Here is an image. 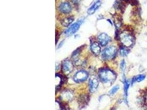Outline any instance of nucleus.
<instances>
[{
	"mask_svg": "<svg viewBox=\"0 0 147 110\" xmlns=\"http://www.w3.org/2000/svg\"><path fill=\"white\" fill-rule=\"evenodd\" d=\"M146 78V75L145 74H139L134 77H133L132 80L131 81V84L133 85L135 83H140L144 81Z\"/></svg>",
	"mask_w": 147,
	"mask_h": 110,
	"instance_id": "nucleus-14",
	"label": "nucleus"
},
{
	"mask_svg": "<svg viewBox=\"0 0 147 110\" xmlns=\"http://www.w3.org/2000/svg\"><path fill=\"white\" fill-rule=\"evenodd\" d=\"M90 50L94 55L98 56L101 52V46L99 43L96 41L92 42L90 44Z\"/></svg>",
	"mask_w": 147,
	"mask_h": 110,
	"instance_id": "nucleus-10",
	"label": "nucleus"
},
{
	"mask_svg": "<svg viewBox=\"0 0 147 110\" xmlns=\"http://www.w3.org/2000/svg\"><path fill=\"white\" fill-rule=\"evenodd\" d=\"M98 43L101 46H106L108 44L110 43L111 41L110 37H109L107 34L103 33L100 34L98 37Z\"/></svg>",
	"mask_w": 147,
	"mask_h": 110,
	"instance_id": "nucleus-8",
	"label": "nucleus"
},
{
	"mask_svg": "<svg viewBox=\"0 0 147 110\" xmlns=\"http://www.w3.org/2000/svg\"><path fill=\"white\" fill-rule=\"evenodd\" d=\"M74 17H67L66 18L62 19V21L61 22V24L64 27H68L70 25H71V24L72 23V22H74Z\"/></svg>",
	"mask_w": 147,
	"mask_h": 110,
	"instance_id": "nucleus-15",
	"label": "nucleus"
},
{
	"mask_svg": "<svg viewBox=\"0 0 147 110\" xmlns=\"http://www.w3.org/2000/svg\"><path fill=\"white\" fill-rule=\"evenodd\" d=\"M101 1L100 0H98L92 6H91L89 8L88 10V14L89 15H92L94 14L96 12V11L97 9H99V8L100 7V5H101Z\"/></svg>",
	"mask_w": 147,
	"mask_h": 110,
	"instance_id": "nucleus-13",
	"label": "nucleus"
},
{
	"mask_svg": "<svg viewBox=\"0 0 147 110\" xmlns=\"http://www.w3.org/2000/svg\"><path fill=\"white\" fill-rule=\"evenodd\" d=\"M59 10L63 13L68 14L72 11L71 5L67 2H64L61 3L59 6Z\"/></svg>",
	"mask_w": 147,
	"mask_h": 110,
	"instance_id": "nucleus-9",
	"label": "nucleus"
},
{
	"mask_svg": "<svg viewBox=\"0 0 147 110\" xmlns=\"http://www.w3.org/2000/svg\"><path fill=\"white\" fill-rule=\"evenodd\" d=\"M73 3L74 5H78L81 2V0H72Z\"/></svg>",
	"mask_w": 147,
	"mask_h": 110,
	"instance_id": "nucleus-19",
	"label": "nucleus"
},
{
	"mask_svg": "<svg viewBox=\"0 0 147 110\" xmlns=\"http://www.w3.org/2000/svg\"><path fill=\"white\" fill-rule=\"evenodd\" d=\"M99 79L98 78L94 75H92L89 81V91L90 93H94L99 86Z\"/></svg>",
	"mask_w": 147,
	"mask_h": 110,
	"instance_id": "nucleus-7",
	"label": "nucleus"
},
{
	"mask_svg": "<svg viewBox=\"0 0 147 110\" xmlns=\"http://www.w3.org/2000/svg\"><path fill=\"white\" fill-rule=\"evenodd\" d=\"M123 83H124V97L126 103L127 104V97H128V89L130 88V85L131 84V81H129L125 78L123 79Z\"/></svg>",
	"mask_w": 147,
	"mask_h": 110,
	"instance_id": "nucleus-12",
	"label": "nucleus"
},
{
	"mask_svg": "<svg viewBox=\"0 0 147 110\" xmlns=\"http://www.w3.org/2000/svg\"><path fill=\"white\" fill-rule=\"evenodd\" d=\"M118 53V50L115 46H109L104 49L102 52V59L105 61H109L114 59Z\"/></svg>",
	"mask_w": 147,
	"mask_h": 110,
	"instance_id": "nucleus-3",
	"label": "nucleus"
},
{
	"mask_svg": "<svg viewBox=\"0 0 147 110\" xmlns=\"http://www.w3.org/2000/svg\"><path fill=\"white\" fill-rule=\"evenodd\" d=\"M61 67L62 72L65 74L68 75L72 72L74 69V64L70 59H66L63 61Z\"/></svg>",
	"mask_w": 147,
	"mask_h": 110,
	"instance_id": "nucleus-5",
	"label": "nucleus"
},
{
	"mask_svg": "<svg viewBox=\"0 0 147 110\" xmlns=\"http://www.w3.org/2000/svg\"><path fill=\"white\" fill-rule=\"evenodd\" d=\"M120 89V86L118 85H116L114 86L113 88L111 89L109 92V95L110 96L114 95L117 92L118 90Z\"/></svg>",
	"mask_w": 147,
	"mask_h": 110,
	"instance_id": "nucleus-18",
	"label": "nucleus"
},
{
	"mask_svg": "<svg viewBox=\"0 0 147 110\" xmlns=\"http://www.w3.org/2000/svg\"><path fill=\"white\" fill-rule=\"evenodd\" d=\"M84 21V19L82 18V19H79L77 22L69 26V27L64 32V34L65 35V36L70 37L74 34V33H76L78 31V30L79 29V28H80L81 25L82 24Z\"/></svg>",
	"mask_w": 147,
	"mask_h": 110,
	"instance_id": "nucleus-4",
	"label": "nucleus"
},
{
	"mask_svg": "<svg viewBox=\"0 0 147 110\" xmlns=\"http://www.w3.org/2000/svg\"><path fill=\"white\" fill-rule=\"evenodd\" d=\"M98 76L100 81L104 84H112L116 79V74L109 68H102L99 71Z\"/></svg>",
	"mask_w": 147,
	"mask_h": 110,
	"instance_id": "nucleus-1",
	"label": "nucleus"
},
{
	"mask_svg": "<svg viewBox=\"0 0 147 110\" xmlns=\"http://www.w3.org/2000/svg\"><path fill=\"white\" fill-rule=\"evenodd\" d=\"M119 40L122 46L128 48L132 46L134 43V37L133 35L128 31H125L120 34Z\"/></svg>",
	"mask_w": 147,
	"mask_h": 110,
	"instance_id": "nucleus-2",
	"label": "nucleus"
},
{
	"mask_svg": "<svg viewBox=\"0 0 147 110\" xmlns=\"http://www.w3.org/2000/svg\"><path fill=\"white\" fill-rule=\"evenodd\" d=\"M145 103H146V105H147V92L146 96H145Z\"/></svg>",
	"mask_w": 147,
	"mask_h": 110,
	"instance_id": "nucleus-21",
	"label": "nucleus"
},
{
	"mask_svg": "<svg viewBox=\"0 0 147 110\" xmlns=\"http://www.w3.org/2000/svg\"><path fill=\"white\" fill-rule=\"evenodd\" d=\"M126 67V62H125V61L124 59H123V60L121 61V63H120V69H121V72H122V79L126 78L125 76Z\"/></svg>",
	"mask_w": 147,
	"mask_h": 110,
	"instance_id": "nucleus-17",
	"label": "nucleus"
},
{
	"mask_svg": "<svg viewBox=\"0 0 147 110\" xmlns=\"http://www.w3.org/2000/svg\"><path fill=\"white\" fill-rule=\"evenodd\" d=\"M88 78V73L84 70H81L74 75V80L76 83H82L86 81Z\"/></svg>",
	"mask_w": 147,
	"mask_h": 110,
	"instance_id": "nucleus-6",
	"label": "nucleus"
},
{
	"mask_svg": "<svg viewBox=\"0 0 147 110\" xmlns=\"http://www.w3.org/2000/svg\"><path fill=\"white\" fill-rule=\"evenodd\" d=\"M119 52H120V55L122 56V57H126L129 52H130V50L128 49V47H126L124 46H122L120 47V50H119Z\"/></svg>",
	"mask_w": 147,
	"mask_h": 110,
	"instance_id": "nucleus-16",
	"label": "nucleus"
},
{
	"mask_svg": "<svg viewBox=\"0 0 147 110\" xmlns=\"http://www.w3.org/2000/svg\"><path fill=\"white\" fill-rule=\"evenodd\" d=\"M64 41H61V43L59 44V47H61L62 46V45H63V44L64 43V42H63Z\"/></svg>",
	"mask_w": 147,
	"mask_h": 110,
	"instance_id": "nucleus-20",
	"label": "nucleus"
},
{
	"mask_svg": "<svg viewBox=\"0 0 147 110\" xmlns=\"http://www.w3.org/2000/svg\"><path fill=\"white\" fill-rule=\"evenodd\" d=\"M61 97L65 101H70L74 99V93L72 91L67 90L62 93V94H61Z\"/></svg>",
	"mask_w": 147,
	"mask_h": 110,
	"instance_id": "nucleus-11",
	"label": "nucleus"
}]
</instances>
